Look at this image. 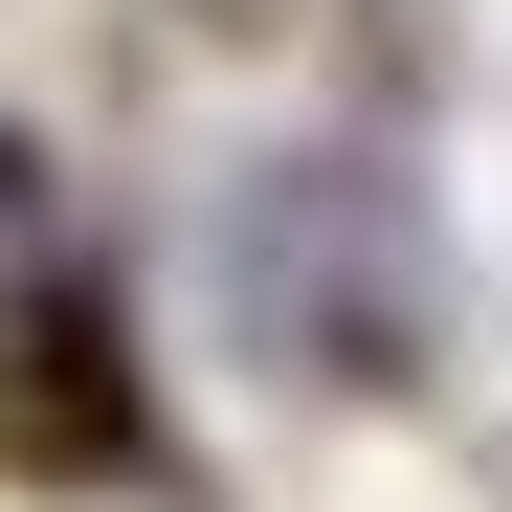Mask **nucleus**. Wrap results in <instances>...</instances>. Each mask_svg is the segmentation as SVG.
I'll list each match as a JSON object with an SVG mask.
<instances>
[{"label":"nucleus","instance_id":"obj_1","mask_svg":"<svg viewBox=\"0 0 512 512\" xmlns=\"http://www.w3.org/2000/svg\"><path fill=\"white\" fill-rule=\"evenodd\" d=\"M0 468H45V490H134V468H156L134 334H112L90 290H23V312H0Z\"/></svg>","mask_w":512,"mask_h":512}]
</instances>
